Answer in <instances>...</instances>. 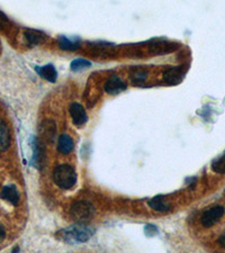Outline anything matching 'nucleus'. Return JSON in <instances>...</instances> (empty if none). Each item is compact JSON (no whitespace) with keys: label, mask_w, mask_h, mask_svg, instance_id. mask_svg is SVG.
<instances>
[{"label":"nucleus","mask_w":225,"mask_h":253,"mask_svg":"<svg viewBox=\"0 0 225 253\" xmlns=\"http://www.w3.org/2000/svg\"><path fill=\"white\" fill-rule=\"evenodd\" d=\"M60 238L64 242L70 244H79L84 243L91 238L93 234V230L86 225L85 223H77L76 225L64 228L60 232Z\"/></svg>","instance_id":"obj_1"},{"label":"nucleus","mask_w":225,"mask_h":253,"mask_svg":"<svg viewBox=\"0 0 225 253\" xmlns=\"http://www.w3.org/2000/svg\"><path fill=\"white\" fill-rule=\"evenodd\" d=\"M53 181L60 189L69 190L77 183V172L70 165H60L56 167L52 174Z\"/></svg>","instance_id":"obj_2"},{"label":"nucleus","mask_w":225,"mask_h":253,"mask_svg":"<svg viewBox=\"0 0 225 253\" xmlns=\"http://www.w3.org/2000/svg\"><path fill=\"white\" fill-rule=\"evenodd\" d=\"M96 213V208L90 202L79 201L76 202L70 208V216L77 223H87Z\"/></svg>","instance_id":"obj_3"},{"label":"nucleus","mask_w":225,"mask_h":253,"mask_svg":"<svg viewBox=\"0 0 225 253\" xmlns=\"http://www.w3.org/2000/svg\"><path fill=\"white\" fill-rule=\"evenodd\" d=\"M225 214V207L222 205H216L205 211L200 217V224L205 227L210 228L218 224Z\"/></svg>","instance_id":"obj_4"},{"label":"nucleus","mask_w":225,"mask_h":253,"mask_svg":"<svg viewBox=\"0 0 225 253\" xmlns=\"http://www.w3.org/2000/svg\"><path fill=\"white\" fill-rule=\"evenodd\" d=\"M128 85L124 83V80L121 79L120 77L114 75L106 81L104 85V90L106 93H108L110 96H116L118 93L126 90Z\"/></svg>","instance_id":"obj_5"},{"label":"nucleus","mask_w":225,"mask_h":253,"mask_svg":"<svg viewBox=\"0 0 225 253\" xmlns=\"http://www.w3.org/2000/svg\"><path fill=\"white\" fill-rule=\"evenodd\" d=\"M69 113H70L72 123L78 127L85 125L88 122V116L83 105L79 103H72L69 106Z\"/></svg>","instance_id":"obj_6"},{"label":"nucleus","mask_w":225,"mask_h":253,"mask_svg":"<svg viewBox=\"0 0 225 253\" xmlns=\"http://www.w3.org/2000/svg\"><path fill=\"white\" fill-rule=\"evenodd\" d=\"M23 39L27 46L34 47L44 43L45 35L38 30H25V32L23 33Z\"/></svg>","instance_id":"obj_7"},{"label":"nucleus","mask_w":225,"mask_h":253,"mask_svg":"<svg viewBox=\"0 0 225 253\" xmlns=\"http://www.w3.org/2000/svg\"><path fill=\"white\" fill-rule=\"evenodd\" d=\"M0 197H1L3 201L11 204L13 206H17L20 201L18 190L14 185H8L3 187L1 193H0Z\"/></svg>","instance_id":"obj_8"},{"label":"nucleus","mask_w":225,"mask_h":253,"mask_svg":"<svg viewBox=\"0 0 225 253\" xmlns=\"http://www.w3.org/2000/svg\"><path fill=\"white\" fill-rule=\"evenodd\" d=\"M185 76V70L182 67H175L163 73V80L169 84H176L182 80Z\"/></svg>","instance_id":"obj_9"},{"label":"nucleus","mask_w":225,"mask_h":253,"mask_svg":"<svg viewBox=\"0 0 225 253\" xmlns=\"http://www.w3.org/2000/svg\"><path fill=\"white\" fill-rule=\"evenodd\" d=\"M35 70L40 77H42L48 83H55L56 79H58V71H56L54 65L51 63L44 65V67H36Z\"/></svg>","instance_id":"obj_10"},{"label":"nucleus","mask_w":225,"mask_h":253,"mask_svg":"<svg viewBox=\"0 0 225 253\" xmlns=\"http://www.w3.org/2000/svg\"><path fill=\"white\" fill-rule=\"evenodd\" d=\"M10 146V130L6 122L0 118V152H5Z\"/></svg>","instance_id":"obj_11"},{"label":"nucleus","mask_w":225,"mask_h":253,"mask_svg":"<svg viewBox=\"0 0 225 253\" xmlns=\"http://www.w3.org/2000/svg\"><path fill=\"white\" fill-rule=\"evenodd\" d=\"M41 132L45 140L48 142H53L56 135V125L52 120H45L41 124Z\"/></svg>","instance_id":"obj_12"},{"label":"nucleus","mask_w":225,"mask_h":253,"mask_svg":"<svg viewBox=\"0 0 225 253\" xmlns=\"http://www.w3.org/2000/svg\"><path fill=\"white\" fill-rule=\"evenodd\" d=\"M73 148H75V144H73V141L70 135H68V134L60 135L58 140V151L61 154L68 156V154L72 152Z\"/></svg>","instance_id":"obj_13"},{"label":"nucleus","mask_w":225,"mask_h":253,"mask_svg":"<svg viewBox=\"0 0 225 253\" xmlns=\"http://www.w3.org/2000/svg\"><path fill=\"white\" fill-rule=\"evenodd\" d=\"M148 205L150 208H152L153 211H160V213H166V211H170V205L166 203V198L163 196H157L153 197L151 201H149Z\"/></svg>","instance_id":"obj_14"},{"label":"nucleus","mask_w":225,"mask_h":253,"mask_svg":"<svg viewBox=\"0 0 225 253\" xmlns=\"http://www.w3.org/2000/svg\"><path fill=\"white\" fill-rule=\"evenodd\" d=\"M32 148H33V161H34V165L38 167V168H40V166L42 165V161H43V148L38 138H34V140H33Z\"/></svg>","instance_id":"obj_15"},{"label":"nucleus","mask_w":225,"mask_h":253,"mask_svg":"<svg viewBox=\"0 0 225 253\" xmlns=\"http://www.w3.org/2000/svg\"><path fill=\"white\" fill-rule=\"evenodd\" d=\"M59 47L63 51H77L80 47L79 42L68 39L67 36H60L59 38Z\"/></svg>","instance_id":"obj_16"},{"label":"nucleus","mask_w":225,"mask_h":253,"mask_svg":"<svg viewBox=\"0 0 225 253\" xmlns=\"http://www.w3.org/2000/svg\"><path fill=\"white\" fill-rule=\"evenodd\" d=\"M176 48V45H171L168 42H163V41H160L158 43H153L150 45V50L152 53H155V54H162V53H167V52H173Z\"/></svg>","instance_id":"obj_17"},{"label":"nucleus","mask_w":225,"mask_h":253,"mask_svg":"<svg viewBox=\"0 0 225 253\" xmlns=\"http://www.w3.org/2000/svg\"><path fill=\"white\" fill-rule=\"evenodd\" d=\"M90 67H91V62L85 59H76L70 63V69L73 72H80Z\"/></svg>","instance_id":"obj_18"},{"label":"nucleus","mask_w":225,"mask_h":253,"mask_svg":"<svg viewBox=\"0 0 225 253\" xmlns=\"http://www.w3.org/2000/svg\"><path fill=\"white\" fill-rule=\"evenodd\" d=\"M212 170L214 171V172L220 173V174L225 173V151L222 156L219 157L216 160L213 161Z\"/></svg>","instance_id":"obj_19"},{"label":"nucleus","mask_w":225,"mask_h":253,"mask_svg":"<svg viewBox=\"0 0 225 253\" xmlns=\"http://www.w3.org/2000/svg\"><path fill=\"white\" fill-rule=\"evenodd\" d=\"M131 79H132L135 84H141L145 83L146 79H148V72L144 70H137L132 72V76H131Z\"/></svg>","instance_id":"obj_20"},{"label":"nucleus","mask_w":225,"mask_h":253,"mask_svg":"<svg viewBox=\"0 0 225 253\" xmlns=\"http://www.w3.org/2000/svg\"><path fill=\"white\" fill-rule=\"evenodd\" d=\"M8 25H9V20H8L7 16L2 11H0V31L5 30Z\"/></svg>","instance_id":"obj_21"},{"label":"nucleus","mask_w":225,"mask_h":253,"mask_svg":"<svg viewBox=\"0 0 225 253\" xmlns=\"http://www.w3.org/2000/svg\"><path fill=\"white\" fill-rule=\"evenodd\" d=\"M144 232H145L146 235L152 236V235H155L158 233V227L154 226V225H150V224H149V225L145 226Z\"/></svg>","instance_id":"obj_22"},{"label":"nucleus","mask_w":225,"mask_h":253,"mask_svg":"<svg viewBox=\"0 0 225 253\" xmlns=\"http://www.w3.org/2000/svg\"><path fill=\"white\" fill-rule=\"evenodd\" d=\"M5 238H6V230H5V227L0 224V242L5 240Z\"/></svg>","instance_id":"obj_23"},{"label":"nucleus","mask_w":225,"mask_h":253,"mask_svg":"<svg viewBox=\"0 0 225 253\" xmlns=\"http://www.w3.org/2000/svg\"><path fill=\"white\" fill-rule=\"evenodd\" d=\"M218 242H219V244L221 246V248H223L224 250H225V233L222 236H221Z\"/></svg>","instance_id":"obj_24"}]
</instances>
